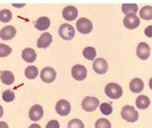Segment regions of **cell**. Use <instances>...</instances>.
<instances>
[{
  "label": "cell",
  "mask_w": 152,
  "mask_h": 128,
  "mask_svg": "<svg viewBox=\"0 0 152 128\" xmlns=\"http://www.w3.org/2000/svg\"><path fill=\"white\" fill-rule=\"evenodd\" d=\"M12 13L10 10L4 9L0 11V21L2 22H9L12 19Z\"/></svg>",
  "instance_id": "25"
},
{
  "label": "cell",
  "mask_w": 152,
  "mask_h": 128,
  "mask_svg": "<svg viewBox=\"0 0 152 128\" xmlns=\"http://www.w3.org/2000/svg\"><path fill=\"white\" fill-rule=\"evenodd\" d=\"M55 109H56V112H57L60 116L66 117V116H67L70 113L71 107H70L69 102L67 100H66V99H61V100H59L57 104H56Z\"/></svg>",
  "instance_id": "7"
},
{
  "label": "cell",
  "mask_w": 152,
  "mask_h": 128,
  "mask_svg": "<svg viewBox=\"0 0 152 128\" xmlns=\"http://www.w3.org/2000/svg\"><path fill=\"white\" fill-rule=\"evenodd\" d=\"M76 29L81 34H89L93 30V23L88 18H82L76 22Z\"/></svg>",
  "instance_id": "4"
},
{
  "label": "cell",
  "mask_w": 152,
  "mask_h": 128,
  "mask_svg": "<svg viewBox=\"0 0 152 128\" xmlns=\"http://www.w3.org/2000/svg\"><path fill=\"white\" fill-rule=\"evenodd\" d=\"M137 55L141 60L148 59L150 55V47L145 42H141L138 45L137 47Z\"/></svg>",
  "instance_id": "12"
},
{
  "label": "cell",
  "mask_w": 152,
  "mask_h": 128,
  "mask_svg": "<svg viewBox=\"0 0 152 128\" xmlns=\"http://www.w3.org/2000/svg\"><path fill=\"white\" fill-rule=\"evenodd\" d=\"M143 87H145V84H143L142 80L140 78H134L130 82V85H129L131 91L134 94L141 93V91L143 90Z\"/></svg>",
  "instance_id": "16"
},
{
  "label": "cell",
  "mask_w": 152,
  "mask_h": 128,
  "mask_svg": "<svg viewBox=\"0 0 152 128\" xmlns=\"http://www.w3.org/2000/svg\"><path fill=\"white\" fill-rule=\"evenodd\" d=\"M71 74L72 77L77 80V81H83L84 79L87 77L88 71L87 69L82 65H75L71 69Z\"/></svg>",
  "instance_id": "6"
},
{
  "label": "cell",
  "mask_w": 152,
  "mask_h": 128,
  "mask_svg": "<svg viewBox=\"0 0 152 128\" xmlns=\"http://www.w3.org/2000/svg\"><path fill=\"white\" fill-rule=\"evenodd\" d=\"M121 118L128 122H135L139 118V113L133 106L126 105L121 110Z\"/></svg>",
  "instance_id": "2"
},
{
  "label": "cell",
  "mask_w": 152,
  "mask_h": 128,
  "mask_svg": "<svg viewBox=\"0 0 152 128\" xmlns=\"http://www.w3.org/2000/svg\"><path fill=\"white\" fill-rule=\"evenodd\" d=\"M45 128H60V123L57 121H54L53 119V121H48Z\"/></svg>",
  "instance_id": "31"
},
{
  "label": "cell",
  "mask_w": 152,
  "mask_h": 128,
  "mask_svg": "<svg viewBox=\"0 0 152 128\" xmlns=\"http://www.w3.org/2000/svg\"><path fill=\"white\" fill-rule=\"evenodd\" d=\"M0 128H9L5 121H0Z\"/></svg>",
  "instance_id": "33"
},
{
  "label": "cell",
  "mask_w": 152,
  "mask_h": 128,
  "mask_svg": "<svg viewBox=\"0 0 152 128\" xmlns=\"http://www.w3.org/2000/svg\"><path fill=\"white\" fill-rule=\"evenodd\" d=\"M78 15V10L76 9L74 6H66L65 9L63 10V18L66 20L72 21L75 20Z\"/></svg>",
  "instance_id": "11"
},
{
  "label": "cell",
  "mask_w": 152,
  "mask_h": 128,
  "mask_svg": "<svg viewBox=\"0 0 152 128\" xmlns=\"http://www.w3.org/2000/svg\"><path fill=\"white\" fill-rule=\"evenodd\" d=\"M93 69L97 74H104L108 70V63L105 59H96L93 64Z\"/></svg>",
  "instance_id": "9"
},
{
  "label": "cell",
  "mask_w": 152,
  "mask_h": 128,
  "mask_svg": "<svg viewBox=\"0 0 152 128\" xmlns=\"http://www.w3.org/2000/svg\"><path fill=\"white\" fill-rule=\"evenodd\" d=\"M136 105L139 109L145 110L146 108H148L150 105V99L145 97V95H140V97L136 99Z\"/></svg>",
  "instance_id": "20"
},
{
  "label": "cell",
  "mask_w": 152,
  "mask_h": 128,
  "mask_svg": "<svg viewBox=\"0 0 152 128\" xmlns=\"http://www.w3.org/2000/svg\"><path fill=\"white\" fill-rule=\"evenodd\" d=\"M0 79L5 85H12L15 82V75L9 70H4L0 74Z\"/></svg>",
  "instance_id": "19"
},
{
  "label": "cell",
  "mask_w": 152,
  "mask_h": 128,
  "mask_svg": "<svg viewBox=\"0 0 152 128\" xmlns=\"http://www.w3.org/2000/svg\"><path fill=\"white\" fill-rule=\"evenodd\" d=\"M99 106V100L96 97H87L82 101V108L87 112H94Z\"/></svg>",
  "instance_id": "5"
},
{
  "label": "cell",
  "mask_w": 152,
  "mask_h": 128,
  "mask_svg": "<svg viewBox=\"0 0 152 128\" xmlns=\"http://www.w3.org/2000/svg\"><path fill=\"white\" fill-rule=\"evenodd\" d=\"M2 98L5 102H12L15 100V93L11 90H7L3 91L2 94Z\"/></svg>",
  "instance_id": "26"
},
{
  "label": "cell",
  "mask_w": 152,
  "mask_h": 128,
  "mask_svg": "<svg viewBox=\"0 0 152 128\" xmlns=\"http://www.w3.org/2000/svg\"><path fill=\"white\" fill-rule=\"evenodd\" d=\"M140 17L145 20L152 19V6H145L140 11Z\"/></svg>",
  "instance_id": "22"
},
{
  "label": "cell",
  "mask_w": 152,
  "mask_h": 128,
  "mask_svg": "<svg viewBox=\"0 0 152 128\" xmlns=\"http://www.w3.org/2000/svg\"><path fill=\"white\" fill-rule=\"evenodd\" d=\"M100 111H101V113L105 116H109L112 114V112H113V107H112L111 104L109 103H102L100 105Z\"/></svg>",
  "instance_id": "30"
},
{
  "label": "cell",
  "mask_w": 152,
  "mask_h": 128,
  "mask_svg": "<svg viewBox=\"0 0 152 128\" xmlns=\"http://www.w3.org/2000/svg\"><path fill=\"white\" fill-rule=\"evenodd\" d=\"M15 34H17V30L14 26H6L0 31V38L4 41H9L15 37Z\"/></svg>",
  "instance_id": "14"
},
{
  "label": "cell",
  "mask_w": 152,
  "mask_h": 128,
  "mask_svg": "<svg viewBox=\"0 0 152 128\" xmlns=\"http://www.w3.org/2000/svg\"><path fill=\"white\" fill-rule=\"evenodd\" d=\"M95 128H112L111 122L107 118H99L95 122Z\"/></svg>",
  "instance_id": "27"
},
{
  "label": "cell",
  "mask_w": 152,
  "mask_h": 128,
  "mask_svg": "<svg viewBox=\"0 0 152 128\" xmlns=\"http://www.w3.org/2000/svg\"><path fill=\"white\" fill-rule=\"evenodd\" d=\"M140 23L141 21L137 15H127L123 18V24L128 29H136L139 27Z\"/></svg>",
  "instance_id": "8"
},
{
  "label": "cell",
  "mask_w": 152,
  "mask_h": 128,
  "mask_svg": "<svg viewBox=\"0 0 152 128\" xmlns=\"http://www.w3.org/2000/svg\"><path fill=\"white\" fill-rule=\"evenodd\" d=\"M49 26H50V19L46 17L39 18L38 20L35 23V27L39 31H45L48 29Z\"/></svg>",
  "instance_id": "17"
},
{
  "label": "cell",
  "mask_w": 152,
  "mask_h": 128,
  "mask_svg": "<svg viewBox=\"0 0 152 128\" xmlns=\"http://www.w3.org/2000/svg\"><path fill=\"white\" fill-rule=\"evenodd\" d=\"M59 35L65 41H70L75 36V29L69 23H64L59 28Z\"/></svg>",
  "instance_id": "3"
},
{
  "label": "cell",
  "mask_w": 152,
  "mask_h": 128,
  "mask_svg": "<svg viewBox=\"0 0 152 128\" xmlns=\"http://www.w3.org/2000/svg\"><path fill=\"white\" fill-rule=\"evenodd\" d=\"M105 94L112 99H118L122 97V88L115 83H109L105 87Z\"/></svg>",
  "instance_id": "1"
},
{
  "label": "cell",
  "mask_w": 152,
  "mask_h": 128,
  "mask_svg": "<svg viewBox=\"0 0 152 128\" xmlns=\"http://www.w3.org/2000/svg\"><path fill=\"white\" fill-rule=\"evenodd\" d=\"M122 13L125 15H136L138 12V5L137 4H123L121 7Z\"/></svg>",
  "instance_id": "21"
},
{
  "label": "cell",
  "mask_w": 152,
  "mask_h": 128,
  "mask_svg": "<svg viewBox=\"0 0 152 128\" xmlns=\"http://www.w3.org/2000/svg\"><path fill=\"white\" fill-rule=\"evenodd\" d=\"M14 7H23L24 6V4H13Z\"/></svg>",
  "instance_id": "35"
},
{
  "label": "cell",
  "mask_w": 152,
  "mask_h": 128,
  "mask_svg": "<svg viewBox=\"0 0 152 128\" xmlns=\"http://www.w3.org/2000/svg\"><path fill=\"white\" fill-rule=\"evenodd\" d=\"M43 116V109L41 105H34L31 107L29 111V118L31 121H39Z\"/></svg>",
  "instance_id": "13"
},
{
  "label": "cell",
  "mask_w": 152,
  "mask_h": 128,
  "mask_svg": "<svg viewBox=\"0 0 152 128\" xmlns=\"http://www.w3.org/2000/svg\"><path fill=\"white\" fill-rule=\"evenodd\" d=\"M11 53H12V48L9 45L0 43V57L1 58L7 57V56L10 55Z\"/></svg>",
  "instance_id": "28"
},
{
  "label": "cell",
  "mask_w": 152,
  "mask_h": 128,
  "mask_svg": "<svg viewBox=\"0 0 152 128\" xmlns=\"http://www.w3.org/2000/svg\"><path fill=\"white\" fill-rule=\"evenodd\" d=\"M2 116H3V108L1 105H0V118H1Z\"/></svg>",
  "instance_id": "36"
},
{
  "label": "cell",
  "mask_w": 152,
  "mask_h": 128,
  "mask_svg": "<svg viewBox=\"0 0 152 128\" xmlns=\"http://www.w3.org/2000/svg\"><path fill=\"white\" fill-rule=\"evenodd\" d=\"M29 128H42L41 126H39V124H37V123H33V124H31Z\"/></svg>",
  "instance_id": "34"
},
{
  "label": "cell",
  "mask_w": 152,
  "mask_h": 128,
  "mask_svg": "<svg viewBox=\"0 0 152 128\" xmlns=\"http://www.w3.org/2000/svg\"><path fill=\"white\" fill-rule=\"evenodd\" d=\"M149 87H150V89L152 90V78L149 80Z\"/></svg>",
  "instance_id": "37"
},
{
  "label": "cell",
  "mask_w": 152,
  "mask_h": 128,
  "mask_svg": "<svg viewBox=\"0 0 152 128\" xmlns=\"http://www.w3.org/2000/svg\"><path fill=\"white\" fill-rule=\"evenodd\" d=\"M56 71L52 67H45L41 72V78L45 83H52L56 79Z\"/></svg>",
  "instance_id": "10"
},
{
  "label": "cell",
  "mask_w": 152,
  "mask_h": 128,
  "mask_svg": "<svg viewBox=\"0 0 152 128\" xmlns=\"http://www.w3.org/2000/svg\"><path fill=\"white\" fill-rule=\"evenodd\" d=\"M25 76L28 78V79H35L37 78L38 74H39V69L37 67L35 66H30L28 67L27 69H25Z\"/></svg>",
  "instance_id": "24"
},
{
  "label": "cell",
  "mask_w": 152,
  "mask_h": 128,
  "mask_svg": "<svg viewBox=\"0 0 152 128\" xmlns=\"http://www.w3.org/2000/svg\"><path fill=\"white\" fill-rule=\"evenodd\" d=\"M145 34L146 37L152 38V25H149V26H147V27L145 28Z\"/></svg>",
  "instance_id": "32"
},
{
  "label": "cell",
  "mask_w": 152,
  "mask_h": 128,
  "mask_svg": "<svg viewBox=\"0 0 152 128\" xmlns=\"http://www.w3.org/2000/svg\"><path fill=\"white\" fill-rule=\"evenodd\" d=\"M52 42V36L50 33H43L42 35H41V37L38 39L37 42V46L39 48H46L48 47Z\"/></svg>",
  "instance_id": "15"
},
{
  "label": "cell",
  "mask_w": 152,
  "mask_h": 128,
  "mask_svg": "<svg viewBox=\"0 0 152 128\" xmlns=\"http://www.w3.org/2000/svg\"><path fill=\"white\" fill-rule=\"evenodd\" d=\"M67 128H85V126H84L82 121H80L78 118H73L69 122Z\"/></svg>",
  "instance_id": "29"
},
{
  "label": "cell",
  "mask_w": 152,
  "mask_h": 128,
  "mask_svg": "<svg viewBox=\"0 0 152 128\" xmlns=\"http://www.w3.org/2000/svg\"><path fill=\"white\" fill-rule=\"evenodd\" d=\"M21 56L22 59L27 63H33L37 59V54H36L35 50L32 48H25L22 51Z\"/></svg>",
  "instance_id": "18"
},
{
  "label": "cell",
  "mask_w": 152,
  "mask_h": 128,
  "mask_svg": "<svg viewBox=\"0 0 152 128\" xmlns=\"http://www.w3.org/2000/svg\"><path fill=\"white\" fill-rule=\"evenodd\" d=\"M83 55L87 60H90V61H93V60L96 57V50H95L94 47L91 46H88L86 48H84L83 50Z\"/></svg>",
  "instance_id": "23"
}]
</instances>
